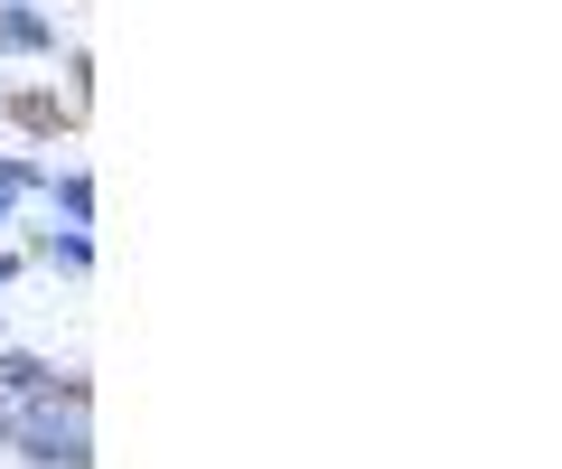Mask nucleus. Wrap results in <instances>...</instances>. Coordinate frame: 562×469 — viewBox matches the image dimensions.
Segmentation results:
<instances>
[{
    "instance_id": "1",
    "label": "nucleus",
    "mask_w": 562,
    "mask_h": 469,
    "mask_svg": "<svg viewBox=\"0 0 562 469\" xmlns=\"http://www.w3.org/2000/svg\"><path fill=\"white\" fill-rule=\"evenodd\" d=\"M10 450L38 469H94V394H85V376L10 394Z\"/></svg>"
},
{
    "instance_id": "2",
    "label": "nucleus",
    "mask_w": 562,
    "mask_h": 469,
    "mask_svg": "<svg viewBox=\"0 0 562 469\" xmlns=\"http://www.w3.org/2000/svg\"><path fill=\"white\" fill-rule=\"evenodd\" d=\"M29 264H47V272H66V282H85V272H94V235H85V225H29Z\"/></svg>"
},
{
    "instance_id": "5",
    "label": "nucleus",
    "mask_w": 562,
    "mask_h": 469,
    "mask_svg": "<svg viewBox=\"0 0 562 469\" xmlns=\"http://www.w3.org/2000/svg\"><path fill=\"white\" fill-rule=\"evenodd\" d=\"M0 469H38V460H20V450H10V442H0Z\"/></svg>"
},
{
    "instance_id": "6",
    "label": "nucleus",
    "mask_w": 562,
    "mask_h": 469,
    "mask_svg": "<svg viewBox=\"0 0 562 469\" xmlns=\"http://www.w3.org/2000/svg\"><path fill=\"white\" fill-rule=\"evenodd\" d=\"M0 347H10V310H0Z\"/></svg>"
},
{
    "instance_id": "4",
    "label": "nucleus",
    "mask_w": 562,
    "mask_h": 469,
    "mask_svg": "<svg viewBox=\"0 0 562 469\" xmlns=\"http://www.w3.org/2000/svg\"><path fill=\"white\" fill-rule=\"evenodd\" d=\"M0 57H57V20L38 0H0Z\"/></svg>"
},
{
    "instance_id": "3",
    "label": "nucleus",
    "mask_w": 562,
    "mask_h": 469,
    "mask_svg": "<svg viewBox=\"0 0 562 469\" xmlns=\"http://www.w3.org/2000/svg\"><path fill=\"white\" fill-rule=\"evenodd\" d=\"M38 198H47V225H94V169H85V160H47V188H38Z\"/></svg>"
}]
</instances>
